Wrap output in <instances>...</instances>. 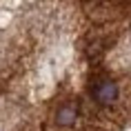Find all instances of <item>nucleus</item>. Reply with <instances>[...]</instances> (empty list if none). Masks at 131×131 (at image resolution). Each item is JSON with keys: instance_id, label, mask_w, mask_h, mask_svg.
Here are the masks:
<instances>
[{"instance_id": "obj_1", "label": "nucleus", "mask_w": 131, "mask_h": 131, "mask_svg": "<svg viewBox=\"0 0 131 131\" xmlns=\"http://www.w3.org/2000/svg\"><path fill=\"white\" fill-rule=\"evenodd\" d=\"M91 93H93V98L98 102H102V104H111L113 100H118V87L113 82H109V80H102V82L93 84Z\"/></svg>"}, {"instance_id": "obj_2", "label": "nucleus", "mask_w": 131, "mask_h": 131, "mask_svg": "<svg viewBox=\"0 0 131 131\" xmlns=\"http://www.w3.org/2000/svg\"><path fill=\"white\" fill-rule=\"evenodd\" d=\"M76 118V109L73 107H62L58 111V124H71Z\"/></svg>"}]
</instances>
